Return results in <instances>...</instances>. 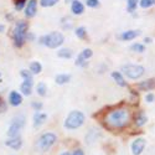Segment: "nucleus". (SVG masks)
Segmentation results:
<instances>
[{
  "mask_svg": "<svg viewBox=\"0 0 155 155\" xmlns=\"http://www.w3.org/2000/svg\"><path fill=\"white\" fill-rule=\"evenodd\" d=\"M139 35H140L139 30H127V31H124L120 35V40H123V41H130V40H134L135 37H138Z\"/></svg>",
  "mask_w": 155,
  "mask_h": 155,
  "instance_id": "nucleus-12",
  "label": "nucleus"
},
{
  "mask_svg": "<svg viewBox=\"0 0 155 155\" xmlns=\"http://www.w3.org/2000/svg\"><path fill=\"white\" fill-rule=\"evenodd\" d=\"M147 141L144 138H137L133 143H132V153L133 155H140L143 153V150L145 149Z\"/></svg>",
  "mask_w": 155,
  "mask_h": 155,
  "instance_id": "nucleus-8",
  "label": "nucleus"
},
{
  "mask_svg": "<svg viewBox=\"0 0 155 155\" xmlns=\"http://www.w3.org/2000/svg\"><path fill=\"white\" fill-rule=\"evenodd\" d=\"M112 77H113V80L117 82L120 87H125L127 86V82H125V80H124V77H123V74L120 73V72H112Z\"/></svg>",
  "mask_w": 155,
  "mask_h": 155,
  "instance_id": "nucleus-18",
  "label": "nucleus"
},
{
  "mask_svg": "<svg viewBox=\"0 0 155 155\" xmlns=\"http://www.w3.org/2000/svg\"><path fill=\"white\" fill-rule=\"evenodd\" d=\"M6 109H8V106H6V102L0 97V113H4V112H6Z\"/></svg>",
  "mask_w": 155,
  "mask_h": 155,
  "instance_id": "nucleus-32",
  "label": "nucleus"
},
{
  "mask_svg": "<svg viewBox=\"0 0 155 155\" xmlns=\"http://www.w3.org/2000/svg\"><path fill=\"white\" fill-rule=\"evenodd\" d=\"M47 119V115L44 114V113H40V112H37L35 113L34 115V127L35 128H38L40 125H42Z\"/></svg>",
  "mask_w": 155,
  "mask_h": 155,
  "instance_id": "nucleus-17",
  "label": "nucleus"
},
{
  "mask_svg": "<svg viewBox=\"0 0 155 155\" xmlns=\"http://www.w3.org/2000/svg\"><path fill=\"white\" fill-rule=\"evenodd\" d=\"M5 145L11 148V149H14V150H19L21 148V145H22V140L19 137H12L11 139L5 141Z\"/></svg>",
  "mask_w": 155,
  "mask_h": 155,
  "instance_id": "nucleus-11",
  "label": "nucleus"
},
{
  "mask_svg": "<svg viewBox=\"0 0 155 155\" xmlns=\"http://www.w3.org/2000/svg\"><path fill=\"white\" fill-rule=\"evenodd\" d=\"M63 41H64V37L58 31H54L46 36H42L41 40H40V42L42 45H45L50 48H57L58 46H61L63 44Z\"/></svg>",
  "mask_w": 155,
  "mask_h": 155,
  "instance_id": "nucleus-4",
  "label": "nucleus"
},
{
  "mask_svg": "<svg viewBox=\"0 0 155 155\" xmlns=\"http://www.w3.org/2000/svg\"><path fill=\"white\" fill-rule=\"evenodd\" d=\"M154 99H155V96H154L153 93H149V94H147V97H145V101L149 102V103H151Z\"/></svg>",
  "mask_w": 155,
  "mask_h": 155,
  "instance_id": "nucleus-34",
  "label": "nucleus"
},
{
  "mask_svg": "<svg viewBox=\"0 0 155 155\" xmlns=\"http://www.w3.org/2000/svg\"><path fill=\"white\" fill-rule=\"evenodd\" d=\"M14 5H15V9L16 10H22L24 6L26 5V0H15Z\"/></svg>",
  "mask_w": 155,
  "mask_h": 155,
  "instance_id": "nucleus-30",
  "label": "nucleus"
},
{
  "mask_svg": "<svg viewBox=\"0 0 155 155\" xmlns=\"http://www.w3.org/2000/svg\"><path fill=\"white\" fill-rule=\"evenodd\" d=\"M61 155H71V154H70V153H68V151H66V153H62V154H61Z\"/></svg>",
  "mask_w": 155,
  "mask_h": 155,
  "instance_id": "nucleus-39",
  "label": "nucleus"
},
{
  "mask_svg": "<svg viewBox=\"0 0 155 155\" xmlns=\"http://www.w3.org/2000/svg\"><path fill=\"white\" fill-rule=\"evenodd\" d=\"M138 88L140 91H151V89L155 88V80L154 78H149V80H145L143 82H140L138 84Z\"/></svg>",
  "mask_w": 155,
  "mask_h": 155,
  "instance_id": "nucleus-13",
  "label": "nucleus"
},
{
  "mask_svg": "<svg viewBox=\"0 0 155 155\" xmlns=\"http://www.w3.org/2000/svg\"><path fill=\"white\" fill-rule=\"evenodd\" d=\"M9 102H10V104L11 106H14V107H18L21 104V102H22V97L19 92L16 91H12L10 94H9Z\"/></svg>",
  "mask_w": 155,
  "mask_h": 155,
  "instance_id": "nucleus-15",
  "label": "nucleus"
},
{
  "mask_svg": "<svg viewBox=\"0 0 155 155\" xmlns=\"http://www.w3.org/2000/svg\"><path fill=\"white\" fill-rule=\"evenodd\" d=\"M31 106H32V108H34L35 110L38 112V110L42 108V103H41V102H32V104H31Z\"/></svg>",
  "mask_w": 155,
  "mask_h": 155,
  "instance_id": "nucleus-33",
  "label": "nucleus"
},
{
  "mask_svg": "<svg viewBox=\"0 0 155 155\" xmlns=\"http://www.w3.org/2000/svg\"><path fill=\"white\" fill-rule=\"evenodd\" d=\"M122 71L123 73L128 77V78L130 80H138L140 78L141 76L144 74L145 70L143 66H140V64H124V66L122 67Z\"/></svg>",
  "mask_w": 155,
  "mask_h": 155,
  "instance_id": "nucleus-6",
  "label": "nucleus"
},
{
  "mask_svg": "<svg viewBox=\"0 0 155 155\" xmlns=\"http://www.w3.org/2000/svg\"><path fill=\"white\" fill-rule=\"evenodd\" d=\"M130 120V112L127 108H115L112 109L104 118V123L110 129H122L125 128Z\"/></svg>",
  "mask_w": 155,
  "mask_h": 155,
  "instance_id": "nucleus-1",
  "label": "nucleus"
},
{
  "mask_svg": "<svg viewBox=\"0 0 155 155\" xmlns=\"http://www.w3.org/2000/svg\"><path fill=\"white\" fill-rule=\"evenodd\" d=\"M84 122V114L80 110H73L68 115L66 120H64V128L66 129H70V130H73V129H77L80 128Z\"/></svg>",
  "mask_w": 155,
  "mask_h": 155,
  "instance_id": "nucleus-3",
  "label": "nucleus"
},
{
  "mask_svg": "<svg viewBox=\"0 0 155 155\" xmlns=\"http://www.w3.org/2000/svg\"><path fill=\"white\" fill-rule=\"evenodd\" d=\"M21 77L24 80H32V72L31 71H28V70H21L20 72Z\"/></svg>",
  "mask_w": 155,
  "mask_h": 155,
  "instance_id": "nucleus-29",
  "label": "nucleus"
},
{
  "mask_svg": "<svg viewBox=\"0 0 155 155\" xmlns=\"http://www.w3.org/2000/svg\"><path fill=\"white\" fill-rule=\"evenodd\" d=\"M86 5L88 8H98L99 6V0H86Z\"/></svg>",
  "mask_w": 155,
  "mask_h": 155,
  "instance_id": "nucleus-31",
  "label": "nucleus"
},
{
  "mask_svg": "<svg viewBox=\"0 0 155 155\" xmlns=\"http://www.w3.org/2000/svg\"><path fill=\"white\" fill-rule=\"evenodd\" d=\"M56 140H57L56 134H54V133H44L37 140L36 149L38 151H47L51 147L56 143Z\"/></svg>",
  "mask_w": 155,
  "mask_h": 155,
  "instance_id": "nucleus-5",
  "label": "nucleus"
},
{
  "mask_svg": "<svg viewBox=\"0 0 155 155\" xmlns=\"http://www.w3.org/2000/svg\"><path fill=\"white\" fill-rule=\"evenodd\" d=\"M92 55H93V52H92V50L91 48H86V50H83L82 52L78 55V57H77V60H76V64L77 66H86V61L88 60V58H91L92 57Z\"/></svg>",
  "mask_w": 155,
  "mask_h": 155,
  "instance_id": "nucleus-9",
  "label": "nucleus"
},
{
  "mask_svg": "<svg viewBox=\"0 0 155 155\" xmlns=\"http://www.w3.org/2000/svg\"><path fill=\"white\" fill-rule=\"evenodd\" d=\"M24 127V117L22 115H19V117H16L14 120H12L9 130H8V135L9 137H18V134L20 133V129Z\"/></svg>",
  "mask_w": 155,
  "mask_h": 155,
  "instance_id": "nucleus-7",
  "label": "nucleus"
},
{
  "mask_svg": "<svg viewBox=\"0 0 155 155\" xmlns=\"http://www.w3.org/2000/svg\"><path fill=\"white\" fill-rule=\"evenodd\" d=\"M74 32H76V36H77V37H80V38H84V37L87 36V31H86V28H83V26L77 28V29L74 30Z\"/></svg>",
  "mask_w": 155,
  "mask_h": 155,
  "instance_id": "nucleus-27",
  "label": "nucleus"
},
{
  "mask_svg": "<svg viewBox=\"0 0 155 155\" xmlns=\"http://www.w3.org/2000/svg\"><path fill=\"white\" fill-rule=\"evenodd\" d=\"M57 56L61 57V58H66V60H68V58H71V57L73 56V54H72V51H71L70 48H61V50H58Z\"/></svg>",
  "mask_w": 155,
  "mask_h": 155,
  "instance_id": "nucleus-21",
  "label": "nucleus"
},
{
  "mask_svg": "<svg viewBox=\"0 0 155 155\" xmlns=\"http://www.w3.org/2000/svg\"><path fill=\"white\" fill-rule=\"evenodd\" d=\"M73 155H84V153H83L82 149H76L74 153H73Z\"/></svg>",
  "mask_w": 155,
  "mask_h": 155,
  "instance_id": "nucleus-35",
  "label": "nucleus"
},
{
  "mask_svg": "<svg viewBox=\"0 0 155 155\" xmlns=\"http://www.w3.org/2000/svg\"><path fill=\"white\" fill-rule=\"evenodd\" d=\"M4 31H5V26H4V25L0 24V32H4Z\"/></svg>",
  "mask_w": 155,
  "mask_h": 155,
  "instance_id": "nucleus-37",
  "label": "nucleus"
},
{
  "mask_svg": "<svg viewBox=\"0 0 155 155\" xmlns=\"http://www.w3.org/2000/svg\"><path fill=\"white\" fill-rule=\"evenodd\" d=\"M58 3V0H40V5L42 8H51Z\"/></svg>",
  "mask_w": 155,
  "mask_h": 155,
  "instance_id": "nucleus-26",
  "label": "nucleus"
},
{
  "mask_svg": "<svg viewBox=\"0 0 155 155\" xmlns=\"http://www.w3.org/2000/svg\"><path fill=\"white\" fill-rule=\"evenodd\" d=\"M28 29H29V24L26 21L20 20L16 22L14 31H12V40H14V45L16 47H21L26 41Z\"/></svg>",
  "mask_w": 155,
  "mask_h": 155,
  "instance_id": "nucleus-2",
  "label": "nucleus"
},
{
  "mask_svg": "<svg viewBox=\"0 0 155 155\" xmlns=\"http://www.w3.org/2000/svg\"><path fill=\"white\" fill-rule=\"evenodd\" d=\"M139 5L141 9H148L155 5V0H139Z\"/></svg>",
  "mask_w": 155,
  "mask_h": 155,
  "instance_id": "nucleus-25",
  "label": "nucleus"
},
{
  "mask_svg": "<svg viewBox=\"0 0 155 155\" xmlns=\"http://www.w3.org/2000/svg\"><path fill=\"white\" fill-rule=\"evenodd\" d=\"M36 92L38 93V96H41V97L46 96V92H47V87H46V84H45L44 82H40V83L36 86Z\"/></svg>",
  "mask_w": 155,
  "mask_h": 155,
  "instance_id": "nucleus-23",
  "label": "nucleus"
},
{
  "mask_svg": "<svg viewBox=\"0 0 155 155\" xmlns=\"http://www.w3.org/2000/svg\"><path fill=\"white\" fill-rule=\"evenodd\" d=\"M74 2V0H64V3H66V4H72Z\"/></svg>",
  "mask_w": 155,
  "mask_h": 155,
  "instance_id": "nucleus-38",
  "label": "nucleus"
},
{
  "mask_svg": "<svg viewBox=\"0 0 155 155\" xmlns=\"http://www.w3.org/2000/svg\"><path fill=\"white\" fill-rule=\"evenodd\" d=\"M71 10L74 15H81L84 11V5L80 2V0H74V2L71 4Z\"/></svg>",
  "mask_w": 155,
  "mask_h": 155,
  "instance_id": "nucleus-16",
  "label": "nucleus"
},
{
  "mask_svg": "<svg viewBox=\"0 0 155 155\" xmlns=\"http://www.w3.org/2000/svg\"><path fill=\"white\" fill-rule=\"evenodd\" d=\"M139 4V0H127V10L129 12H133Z\"/></svg>",
  "mask_w": 155,
  "mask_h": 155,
  "instance_id": "nucleus-24",
  "label": "nucleus"
},
{
  "mask_svg": "<svg viewBox=\"0 0 155 155\" xmlns=\"http://www.w3.org/2000/svg\"><path fill=\"white\" fill-rule=\"evenodd\" d=\"M70 80H71V76H70V74H64V73L57 74V76L55 77V81H56L57 84H64V83L70 82Z\"/></svg>",
  "mask_w": 155,
  "mask_h": 155,
  "instance_id": "nucleus-19",
  "label": "nucleus"
},
{
  "mask_svg": "<svg viewBox=\"0 0 155 155\" xmlns=\"http://www.w3.org/2000/svg\"><path fill=\"white\" fill-rule=\"evenodd\" d=\"M32 83H34L32 80H24V82L20 86L21 93L25 94V96H30L31 92H32Z\"/></svg>",
  "mask_w": 155,
  "mask_h": 155,
  "instance_id": "nucleus-14",
  "label": "nucleus"
},
{
  "mask_svg": "<svg viewBox=\"0 0 155 155\" xmlns=\"http://www.w3.org/2000/svg\"><path fill=\"white\" fill-rule=\"evenodd\" d=\"M144 42L150 44V42H151V38H150V37H145V38H144Z\"/></svg>",
  "mask_w": 155,
  "mask_h": 155,
  "instance_id": "nucleus-36",
  "label": "nucleus"
},
{
  "mask_svg": "<svg viewBox=\"0 0 155 155\" xmlns=\"http://www.w3.org/2000/svg\"><path fill=\"white\" fill-rule=\"evenodd\" d=\"M24 12H25V16L26 18H34L37 12V0H29Z\"/></svg>",
  "mask_w": 155,
  "mask_h": 155,
  "instance_id": "nucleus-10",
  "label": "nucleus"
},
{
  "mask_svg": "<svg viewBox=\"0 0 155 155\" xmlns=\"http://www.w3.org/2000/svg\"><path fill=\"white\" fill-rule=\"evenodd\" d=\"M130 48L133 51H135V52H139V54H141V52H144L145 51V46L143 44H134V45L130 46Z\"/></svg>",
  "mask_w": 155,
  "mask_h": 155,
  "instance_id": "nucleus-28",
  "label": "nucleus"
},
{
  "mask_svg": "<svg viewBox=\"0 0 155 155\" xmlns=\"http://www.w3.org/2000/svg\"><path fill=\"white\" fill-rule=\"evenodd\" d=\"M30 71L32 72V74H38L41 71H42V66H41V63L40 62H31L30 63Z\"/></svg>",
  "mask_w": 155,
  "mask_h": 155,
  "instance_id": "nucleus-22",
  "label": "nucleus"
},
{
  "mask_svg": "<svg viewBox=\"0 0 155 155\" xmlns=\"http://www.w3.org/2000/svg\"><path fill=\"white\" fill-rule=\"evenodd\" d=\"M147 115L143 113V112H140V113H138L137 115H135V125H138V127H141V125H144L145 123H147Z\"/></svg>",
  "mask_w": 155,
  "mask_h": 155,
  "instance_id": "nucleus-20",
  "label": "nucleus"
}]
</instances>
